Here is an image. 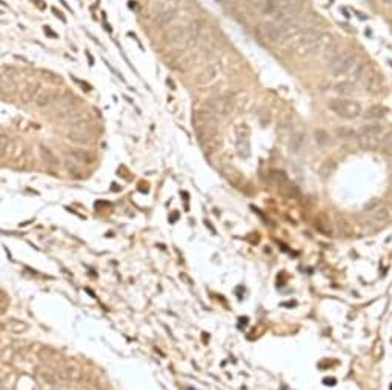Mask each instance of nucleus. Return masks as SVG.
<instances>
[{
	"label": "nucleus",
	"instance_id": "f257e3e1",
	"mask_svg": "<svg viewBox=\"0 0 392 390\" xmlns=\"http://www.w3.org/2000/svg\"><path fill=\"white\" fill-rule=\"evenodd\" d=\"M194 124L198 131V139L203 140L206 137V140H213L218 135V123L216 119V114L209 112L208 109L198 111L194 115Z\"/></svg>",
	"mask_w": 392,
	"mask_h": 390
},
{
	"label": "nucleus",
	"instance_id": "f03ea898",
	"mask_svg": "<svg viewBox=\"0 0 392 390\" xmlns=\"http://www.w3.org/2000/svg\"><path fill=\"white\" fill-rule=\"evenodd\" d=\"M327 106L329 109L337 114L338 117L342 119H348V120H352V119H357L360 114H362V106L354 102V100H348V99H332L327 103Z\"/></svg>",
	"mask_w": 392,
	"mask_h": 390
},
{
	"label": "nucleus",
	"instance_id": "7ed1b4c3",
	"mask_svg": "<svg viewBox=\"0 0 392 390\" xmlns=\"http://www.w3.org/2000/svg\"><path fill=\"white\" fill-rule=\"evenodd\" d=\"M95 137V131L92 126L85 122V120H79L76 122L69 129V134H68V139L74 143H79V144H88L94 140Z\"/></svg>",
	"mask_w": 392,
	"mask_h": 390
},
{
	"label": "nucleus",
	"instance_id": "20e7f679",
	"mask_svg": "<svg viewBox=\"0 0 392 390\" xmlns=\"http://www.w3.org/2000/svg\"><path fill=\"white\" fill-rule=\"evenodd\" d=\"M166 41L177 49L191 46V33L180 25H174L166 31Z\"/></svg>",
	"mask_w": 392,
	"mask_h": 390
},
{
	"label": "nucleus",
	"instance_id": "39448f33",
	"mask_svg": "<svg viewBox=\"0 0 392 390\" xmlns=\"http://www.w3.org/2000/svg\"><path fill=\"white\" fill-rule=\"evenodd\" d=\"M257 34L266 41H277L283 39V28L277 22H260L256 26Z\"/></svg>",
	"mask_w": 392,
	"mask_h": 390
},
{
	"label": "nucleus",
	"instance_id": "423d86ee",
	"mask_svg": "<svg viewBox=\"0 0 392 390\" xmlns=\"http://www.w3.org/2000/svg\"><path fill=\"white\" fill-rule=\"evenodd\" d=\"M357 63L355 56L352 54H342L340 57H337L334 62H331L329 69L332 76H345L349 71H351Z\"/></svg>",
	"mask_w": 392,
	"mask_h": 390
},
{
	"label": "nucleus",
	"instance_id": "0eeeda50",
	"mask_svg": "<svg viewBox=\"0 0 392 390\" xmlns=\"http://www.w3.org/2000/svg\"><path fill=\"white\" fill-rule=\"evenodd\" d=\"M205 108L216 115H228L232 111V102L228 97H216L205 102Z\"/></svg>",
	"mask_w": 392,
	"mask_h": 390
},
{
	"label": "nucleus",
	"instance_id": "6e6552de",
	"mask_svg": "<svg viewBox=\"0 0 392 390\" xmlns=\"http://www.w3.org/2000/svg\"><path fill=\"white\" fill-rule=\"evenodd\" d=\"M363 83H365V88L368 92L370 94H378L381 91V77L380 74L374 69H369V71H365L363 74Z\"/></svg>",
	"mask_w": 392,
	"mask_h": 390
},
{
	"label": "nucleus",
	"instance_id": "1a4fd4ad",
	"mask_svg": "<svg viewBox=\"0 0 392 390\" xmlns=\"http://www.w3.org/2000/svg\"><path fill=\"white\" fill-rule=\"evenodd\" d=\"M381 137L383 135H366V134H357V142L362 149L374 151L381 146Z\"/></svg>",
	"mask_w": 392,
	"mask_h": 390
},
{
	"label": "nucleus",
	"instance_id": "9d476101",
	"mask_svg": "<svg viewBox=\"0 0 392 390\" xmlns=\"http://www.w3.org/2000/svg\"><path fill=\"white\" fill-rule=\"evenodd\" d=\"M323 37H325V34L322 33V31L315 29V28H309V29H305V33L302 34L300 43L308 45V46H315L323 40Z\"/></svg>",
	"mask_w": 392,
	"mask_h": 390
},
{
	"label": "nucleus",
	"instance_id": "9b49d317",
	"mask_svg": "<svg viewBox=\"0 0 392 390\" xmlns=\"http://www.w3.org/2000/svg\"><path fill=\"white\" fill-rule=\"evenodd\" d=\"M56 375L59 383H72L77 381L79 378V372L74 367H60L59 370H56Z\"/></svg>",
	"mask_w": 392,
	"mask_h": 390
},
{
	"label": "nucleus",
	"instance_id": "f8f14e48",
	"mask_svg": "<svg viewBox=\"0 0 392 390\" xmlns=\"http://www.w3.org/2000/svg\"><path fill=\"white\" fill-rule=\"evenodd\" d=\"M388 220H389V210L388 207H377L372 215H370V223H374V225H385L388 223Z\"/></svg>",
	"mask_w": 392,
	"mask_h": 390
},
{
	"label": "nucleus",
	"instance_id": "ddd939ff",
	"mask_svg": "<svg viewBox=\"0 0 392 390\" xmlns=\"http://www.w3.org/2000/svg\"><path fill=\"white\" fill-rule=\"evenodd\" d=\"M237 151H239V154L243 157V159L249 157V154H251V146H249L248 134L241 135V132H239V137H237Z\"/></svg>",
	"mask_w": 392,
	"mask_h": 390
},
{
	"label": "nucleus",
	"instance_id": "4468645a",
	"mask_svg": "<svg viewBox=\"0 0 392 390\" xmlns=\"http://www.w3.org/2000/svg\"><path fill=\"white\" fill-rule=\"evenodd\" d=\"M69 155L74 160H77L79 163H83V164H89L94 162V155L89 154L88 151H83V149H72V151H69Z\"/></svg>",
	"mask_w": 392,
	"mask_h": 390
},
{
	"label": "nucleus",
	"instance_id": "2eb2a0df",
	"mask_svg": "<svg viewBox=\"0 0 392 390\" xmlns=\"http://www.w3.org/2000/svg\"><path fill=\"white\" fill-rule=\"evenodd\" d=\"M39 91H40V85H39V83H29V85H26V88L22 92V100L23 102L34 100L39 96Z\"/></svg>",
	"mask_w": 392,
	"mask_h": 390
},
{
	"label": "nucleus",
	"instance_id": "dca6fc26",
	"mask_svg": "<svg viewBox=\"0 0 392 390\" xmlns=\"http://www.w3.org/2000/svg\"><path fill=\"white\" fill-rule=\"evenodd\" d=\"M385 115H386L385 108H381V106H378V104H375V106H370L369 109H366L365 119H368V120H381Z\"/></svg>",
	"mask_w": 392,
	"mask_h": 390
},
{
	"label": "nucleus",
	"instance_id": "f3484780",
	"mask_svg": "<svg viewBox=\"0 0 392 390\" xmlns=\"http://www.w3.org/2000/svg\"><path fill=\"white\" fill-rule=\"evenodd\" d=\"M381 132H383V126L378 123H369L358 129V134H366V135H381Z\"/></svg>",
	"mask_w": 392,
	"mask_h": 390
},
{
	"label": "nucleus",
	"instance_id": "a211bd4d",
	"mask_svg": "<svg viewBox=\"0 0 392 390\" xmlns=\"http://www.w3.org/2000/svg\"><path fill=\"white\" fill-rule=\"evenodd\" d=\"M306 143V135L303 132H295L291 137V149L294 152H299Z\"/></svg>",
	"mask_w": 392,
	"mask_h": 390
},
{
	"label": "nucleus",
	"instance_id": "6ab92c4d",
	"mask_svg": "<svg viewBox=\"0 0 392 390\" xmlns=\"http://www.w3.org/2000/svg\"><path fill=\"white\" fill-rule=\"evenodd\" d=\"M54 96V92L52 91H44V92H39V96L36 97V104L39 108H46L48 104L52 102V97Z\"/></svg>",
	"mask_w": 392,
	"mask_h": 390
},
{
	"label": "nucleus",
	"instance_id": "aec40b11",
	"mask_svg": "<svg viewBox=\"0 0 392 390\" xmlns=\"http://www.w3.org/2000/svg\"><path fill=\"white\" fill-rule=\"evenodd\" d=\"M334 89L338 94H342V96H349V94H352L355 91V85L352 82H342V83H337Z\"/></svg>",
	"mask_w": 392,
	"mask_h": 390
},
{
	"label": "nucleus",
	"instance_id": "412c9836",
	"mask_svg": "<svg viewBox=\"0 0 392 390\" xmlns=\"http://www.w3.org/2000/svg\"><path fill=\"white\" fill-rule=\"evenodd\" d=\"M280 191L284 197H299L300 191L297 189V186H294L289 182H284L283 185H280Z\"/></svg>",
	"mask_w": 392,
	"mask_h": 390
},
{
	"label": "nucleus",
	"instance_id": "4be33fe9",
	"mask_svg": "<svg viewBox=\"0 0 392 390\" xmlns=\"http://www.w3.org/2000/svg\"><path fill=\"white\" fill-rule=\"evenodd\" d=\"M40 378L44 379V383H46L49 386H54V384L59 383L56 372L49 370V369H42V370H40Z\"/></svg>",
	"mask_w": 392,
	"mask_h": 390
},
{
	"label": "nucleus",
	"instance_id": "5701e85b",
	"mask_svg": "<svg viewBox=\"0 0 392 390\" xmlns=\"http://www.w3.org/2000/svg\"><path fill=\"white\" fill-rule=\"evenodd\" d=\"M6 329H8V332L20 333V332H25L26 330V324L22 323V321H17V320H9L6 323Z\"/></svg>",
	"mask_w": 392,
	"mask_h": 390
},
{
	"label": "nucleus",
	"instance_id": "b1692460",
	"mask_svg": "<svg viewBox=\"0 0 392 390\" xmlns=\"http://www.w3.org/2000/svg\"><path fill=\"white\" fill-rule=\"evenodd\" d=\"M40 155H42V159H44L46 163H49V164H59V160H57V157L54 155L51 152V149H48V147H45V146H40Z\"/></svg>",
	"mask_w": 392,
	"mask_h": 390
},
{
	"label": "nucleus",
	"instance_id": "393cba45",
	"mask_svg": "<svg viewBox=\"0 0 392 390\" xmlns=\"http://www.w3.org/2000/svg\"><path fill=\"white\" fill-rule=\"evenodd\" d=\"M269 180L275 185H283L284 182H288V178H286V174L283 171H279V169H272L269 172Z\"/></svg>",
	"mask_w": 392,
	"mask_h": 390
},
{
	"label": "nucleus",
	"instance_id": "a878e982",
	"mask_svg": "<svg viewBox=\"0 0 392 390\" xmlns=\"http://www.w3.org/2000/svg\"><path fill=\"white\" fill-rule=\"evenodd\" d=\"M325 59L326 60H331V62H334L337 57H340L342 54H340V48H338V45H331V46H327L326 48V51H325Z\"/></svg>",
	"mask_w": 392,
	"mask_h": 390
},
{
	"label": "nucleus",
	"instance_id": "bb28decb",
	"mask_svg": "<svg viewBox=\"0 0 392 390\" xmlns=\"http://www.w3.org/2000/svg\"><path fill=\"white\" fill-rule=\"evenodd\" d=\"M173 19H174V11H166V13L158 14V16L155 17V25H157V26H163V25H166V23L171 22Z\"/></svg>",
	"mask_w": 392,
	"mask_h": 390
},
{
	"label": "nucleus",
	"instance_id": "cd10ccee",
	"mask_svg": "<svg viewBox=\"0 0 392 390\" xmlns=\"http://www.w3.org/2000/svg\"><path fill=\"white\" fill-rule=\"evenodd\" d=\"M315 226H317V229H319L322 234H325V235H331V225H329V221L327 220H325L323 217H320L319 220L315 221Z\"/></svg>",
	"mask_w": 392,
	"mask_h": 390
},
{
	"label": "nucleus",
	"instance_id": "c85d7f7f",
	"mask_svg": "<svg viewBox=\"0 0 392 390\" xmlns=\"http://www.w3.org/2000/svg\"><path fill=\"white\" fill-rule=\"evenodd\" d=\"M315 142H317V144L319 146H326L327 143L331 142V139H329V134H327L326 131H323V129H319V131H315Z\"/></svg>",
	"mask_w": 392,
	"mask_h": 390
},
{
	"label": "nucleus",
	"instance_id": "c756f323",
	"mask_svg": "<svg viewBox=\"0 0 392 390\" xmlns=\"http://www.w3.org/2000/svg\"><path fill=\"white\" fill-rule=\"evenodd\" d=\"M216 79V69L214 68H211L208 71H205L202 76L198 77V85H206V83H209L211 80H214Z\"/></svg>",
	"mask_w": 392,
	"mask_h": 390
},
{
	"label": "nucleus",
	"instance_id": "7c9ffc66",
	"mask_svg": "<svg viewBox=\"0 0 392 390\" xmlns=\"http://www.w3.org/2000/svg\"><path fill=\"white\" fill-rule=\"evenodd\" d=\"M264 3H266V0H246V6H248L249 11H252V13L263 9Z\"/></svg>",
	"mask_w": 392,
	"mask_h": 390
},
{
	"label": "nucleus",
	"instance_id": "2f4dec72",
	"mask_svg": "<svg viewBox=\"0 0 392 390\" xmlns=\"http://www.w3.org/2000/svg\"><path fill=\"white\" fill-rule=\"evenodd\" d=\"M337 135L340 137V139H352V137L357 135V132L351 128H338Z\"/></svg>",
	"mask_w": 392,
	"mask_h": 390
},
{
	"label": "nucleus",
	"instance_id": "473e14b6",
	"mask_svg": "<svg viewBox=\"0 0 392 390\" xmlns=\"http://www.w3.org/2000/svg\"><path fill=\"white\" fill-rule=\"evenodd\" d=\"M381 146L385 147H391L392 146V132H388L381 137Z\"/></svg>",
	"mask_w": 392,
	"mask_h": 390
},
{
	"label": "nucleus",
	"instance_id": "72a5a7b5",
	"mask_svg": "<svg viewBox=\"0 0 392 390\" xmlns=\"http://www.w3.org/2000/svg\"><path fill=\"white\" fill-rule=\"evenodd\" d=\"M68 171H69V175L74 177V178H82V177H83V175L79 172L77 167H74V166H71V164H68Z\"/></svg>",
	"mask_w": 392,
	"mask_h": 390
},
{
	"label": "nucleus",
	"instance_id": "f704fd0d",
	"mask_svg": "<svg viewBox=\"0 0 392 390\" xmlns=\"http://www.w3.org/2000/svg\"><path fill=\"white\" fill-rule=\"evenodd\" d=\"M52 11H54V14H56V16H57V17H59V19L62 20V22H66V19H65V16H63V14H62V13L59 11V9H57V8H52Z\"/></svg>",
	"mask_w": 392,
	"mask_h": 390
},
{
	"label": "nucleus",
	"instance_id": "c9c22d12",
	"mask_svg": "<svg viewBox=\"0 0 392 390\" xmlns=\"http://www.w3.org/2000/svg\"><path fill=\"white\" fill-rule=\"evenodd\" d=\"M5 309H6V295L2 292V312H5Z\"/></svg>",
	"mask_w": 392,
	"mask_h": 390
},
{
	"label": "nucleus",
	"instance_id": "e433bc0d",
	"mask_svg": "<svg viewBox=\"0 0 392 390\" xmlns=\"http://www.w3.org/2000/svg\"><path fill=\"white\" fill-rule=\"evenodd\" d=\"M6 137L5 135H2V154H5V149H6Z\"/></svg>",
	"mask_w": 392,
	"mask_h": 390
},
{
	"label": "nucleus",
	"instance_id": "4c0bfd02",
	"mask_svg": "<svg viewBox=\"0 0 392 390\" xmlns=\"http://www.w3.org/2000/svg\"><path fill=\"white\" fill-rule=\"evenodd\" d=\"M45 31H46V33H49V37H52V39L57 37V34H56V33H52V31H51L49 28H45Z\"/></svg>",
	"mask_w": 392,
	"mask_h": 390
},
{
	"label": "nucleus",
	"instance_id": "58836bf2",
	"mask_svg": "<svg viewBox=\"0 0 392 390\" xmlns=\"http://www.w3.org/2000/svg\"><path fill=\"white\" fill-rule=\"evenodd\" d=\"M166 83H168V85H169V86H171L173 89H175V86H174V82H173L171 79H168V80H166Z\"/></svg>",
	"mask_w": 392,
	"mask_h": 390
},
{
	"label": "nucleus",
	"instance_id": "ea45409f",
	"mask_svg": "<svg viewBox=\"0 0 392 390\" xmlns=\"http://www.w3.org/2000/svg\"><path fill=\"white\" fill-rule=\"evenodd\" d=\"M381 2H383V3H388V5H389V3H392V0H381Z\"/></svg>",
	"mask_w": 392,
	"mask_h": 390
}]
</instances>
